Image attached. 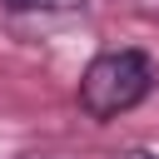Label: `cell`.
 Wrapping results in <instances>:
<instances>
[{
    "label": "cell",
    "mask_w": 159,
    "mask_h": 159,
    "mask_svg": "<svg viewBox=\"0 0 159 159\" xmlns=\"http://www.w3.org/2000/svg\"><path fill=\"white\" fill-rule=\"evenodd\" d=\"M129 159H149V154H129Z\"/></svg>",
    "instance_id": "cell-3"
},
{
    "label": "cell",
    "mask_w": 159,
    "mask_h": 159,
    "mask_svg": "<svg viewBox=\"0 0 159 159\" xmlns=\"http://www.w3.org/2000/svg\"><path fill=\"white\" fill-rule=\"evenodd\" d=\"M5 10H84L89 0H0Z\"/></svg>",
    "instance_id": "cell-2"
},
{
    "label": "cell",
    "mask_w": 159,
    "mask_h": 159,
    "mask_svg": "<svg viewBox=\"0 0 159 159\" xmlns=\"http://www.w3.org/2000/svg\"><path fill=\"white\" fill-rule=\"evenodd\" d=\"M149 84H154V70L144 50H104L80 75V109L99 124L119 119L149 94Z\"/></svg>",
    "instance_id": "cell-1"
}]
</instances>
